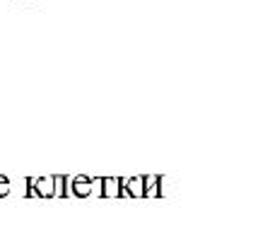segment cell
Masks as SVG:
<instances>
[{
	"mask_svg": "<svg viewBox=\"0 0 258 249\" xmlns=\"http://www.w3.org/2000/svg\"><path fill=\"white\" fill-rule=\"evenodd\" d=\"M29 186H32V196H44V198H51L56 196V177H41V179H29Z\"/></svg>",
	"mask_w": 258,
	"mask_h": 249,
	"instance_id": "obj_1",
	"label": "cell"
},
{
	"mask_svg": "<svg viewBox=\"0 0 258 249\" xmlns=\"http://www.w3.org/2000/svg\"><path fill=\"white\" fill-rule=\"evenodd\" d=\"M123 196L128 198H143L145 196V174H135L123 179Z\"/></svg>",
	"mask_w": 258,
	"mask_h": 249,
	"instance_id": "obj_2",
	"label": "cell"
},
{
	"mask_svg": "<svg viewBox=\"0 0 258 249\" xmlns=\"http://www.w3.org/2000/svg\"><path fill=\"white\" fill-rule=\"evenodd\" d=\"M101 196H104V198L123 196V179H118V177H106V179H101Z\"/></svg>",
	"mask_w": 258,
	"mask_h": 249,
	"instance_id": "obj_3",
	"label": "cell"
},
{
	"mask_svg": "<svg viewBox=\"0 0 258 249\" xmlns=\"http://www.w3.org/2000/svg\"><path fill=\"white\" fill-rule=\"evenodd\" d=\"M145 196L147 198L162 196V177L159 174H145Z\"/></svg>",
	"mask_w": 258,
	"mask_h": 249,
	"instance_id": "obj_4",
	"label": "cell"
},
{
	"mask_svg": "<svg viewBox=\"0 0 258 249\" xmlns=\"http://www.w3.org/2000/svg\"><path fill=\"white\" fill-rule=\"evenodd\" d=\"M8 193H10V181L0 177V196H8Z\"/></svg>",
	"mask_w": 258,
	"mask_h": 249,
	"instance_id": "obj_5",
	"label": "cell"
}]
</instances>
